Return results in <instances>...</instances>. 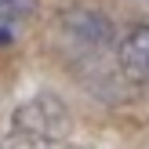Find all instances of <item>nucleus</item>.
Returning <instances> with one entry per match:
<instances>
[{
    "label": "nucleus",
    "mask_w": 149,
    "mask_h": 149,
    "mask_svg": "<svg viewBox=\"0 0 149 149\" xmlns=\"http://www.w3.org/2000/svg\"><path fill=\"white\" fill-rule=\"evenodd\" d=\"M15 138L29 146H55L69 135V109L58 95H36L15 109Z\"/></svg>",
    "instance_id": "f257e3e1"
},
{
    "label": "nucleus",
    "mask_w": 149,
    "mask_h": 149,
    "mask_svg": "<svg viewBox=\"0 0 149 149\" xmlns=\"http://www.w3.org/2000/svg\"><path fill=\"white\" fill-rule=\"evenodd\" d=\"M58 29H62L65 44H73L77 51H106L116 40L113 22L102 11H95V7H73V11H65L58 18Z\"/></svg>",
    "instance_id": "f03ea898"
},
{
    "label": "nucleus",
    "mask_w": 149,
    "mask_h": 149,
    "mask_svg": "<svg viewBox=\"0 0 149 149\" xmlns=\"http://www.w3.org/2000/svg\"><path fill=\"white\" fill-rule=\"evenodd\" d=\"M120 69L131 84L149 87V26H135L120 40Z\"/></svg>",
    "instance_id": "7ed1b4c3"
},
{
    "label": "nucleus",
    "mask_w": 149,
    "mask_h": 149,
    "mask_svg": "<svg viewBox=\"0 0 149 149\" xmlns=\"http://www.w3.org/2000/svg\"><path fill=\"white\" fill-rule=\"evenodd\" d=\"M36 0H0V47L18 40L22 26H29L36 15Z\"/></svg>",
    "instance_id": "20e7f679"
},
{
    "label": "nucleus",
    "mask_w": 149,
    "mask_h": 149,
    "mask_svg": "<svg viewBox=\"0 0 149 149\" xmlns=\"http://www.w3.org/2000/svg\"><path fill=\"white\" fill-rule=\"evenodd\" d=\"M65 149H84V146H65Z\"/></svg>",
    "instance_id": "39448f33"
}]
</instances>
